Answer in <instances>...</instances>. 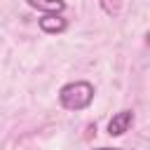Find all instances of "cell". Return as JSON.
Here are the masks:
<instances>
[{"label": "cell", "instance_id": "7a4b0ae2", "mask_svg": "<svg viewBox=\"0 0 150 150\" xmlns=\"http://www.w3.org/2000/svg\"><path fill=\"white\" fill-rule=\"evenodd\" d=\"M134 122V112L131 110H120L112 115V120L108 122V134L110 136H122Z\"/></svg>", "mask_w": 150, "mask_h": 150}, {"label": "cell", "instance_id": "6da1fadb", "mask_svg": "<svg viewBox=\"0 0 150 150\" xmlns=\"http://www.w3.org/2000/svg\"><path fill=\"white\" fill-rule=\"evenodd\" d=\"M94 101V87L84 80H77V82H68L61 87L59 91V103L66 108V110H82L87 108L89 103Z\"/></svg>", "mask_w": 150, "mask_h": 150}, {"label": "cell", "instance_id": "3957f363", "mask_svg": "<svg viewBox=\"0 0 150 150\" xmlns=\"http://www.w3.org/2000/svg\"><path fill=\"white\" fill-rule=\"evenodd\" d=\"M66 19L61 16V14H45L42 19H40V28L45 30V33H61V30H66Z\"/></svg>", "mask_w": 150, "mask_h": 150}, {"label": "cell", "instance_id": "277c9868", "mask_svg": "<svg viewBox=\"0 0 150 150\" xmlns=\"http://www.w3.org/2000/svg\"><path fill=\"white\" fill-rule=\"evenodd\" d=\"M33 9H40V12H45V14H59V12H63L66 9V2L63 0H26Z\"/></svg>", "mask_w": 150, "mask_h": 150}, {"label": "cell", "instance_id": "8992f818", "mask_svg": "<svg viewBox=\"0 0 150 150\" xmlns=\"http://www.w3.org/2000/svg\"><path fill=\"white\" fill-rule=\"evenodd\" d=\"M94 150H117V148H94Z\"/></svg>", "mask_w": 150, "mask_h": 150}, {"label": "cell", "instance_id": "5b68a950", "mask_svg": "<svg viewBox=\"0 0 150 150\" xmlns=\"http://www.w3.org/2000/svg\"><path fill=\"white\" fill-rule=\"evenodd\" d=\"M98 5L108 16H117L122 9V0H98Z\"/></svg>", "mask_w": 150, "mask_h": 150}]
</instances>
